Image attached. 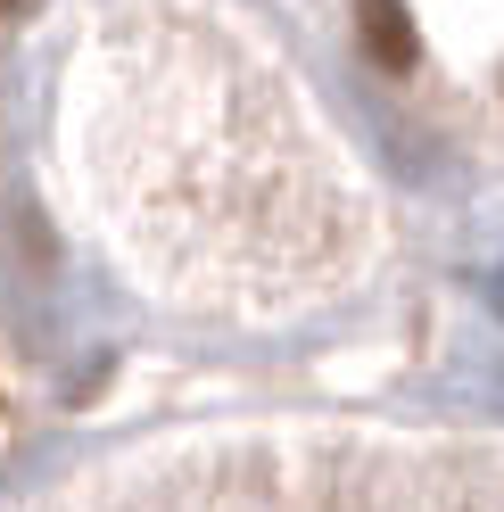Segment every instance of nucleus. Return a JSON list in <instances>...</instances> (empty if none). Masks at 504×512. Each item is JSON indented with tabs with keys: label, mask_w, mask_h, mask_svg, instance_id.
<instances>
[{
	"label": "nucleus",
	"mask_w": 504,
	"mask_h": 512,
	"mask_svg": "<svg viewBox=\"0 0 504 512\" xmlns=\"http://www.w3.org/2000/svg\"><path fill=\"white\" fill-rule=\"evenodd\" d=\"M356 25H364V50L381 58L389 75H405L422 58V34H414V17H405V0H356Z\"/></svg>",
	"instance_id": "1"
},
{
	"label": "nucleus",
	"mask_w": 504,
	"mask_h": 512,
	"mask_svg": "<svg viewBox=\"0 0 504 512\" xmlns=\"http://www.w3.org/2000/svg\"><path fill=\"white\" fill-rule=\"evenodd\" d=\"M42 9V0H0V17H34Z\"/></svg>",
	"instance_id": "2"
}]
</instances>
